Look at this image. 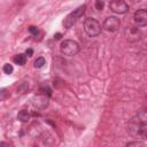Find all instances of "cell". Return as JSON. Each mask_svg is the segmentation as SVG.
<instances>
[{
  "label": "cell",
  "mask_w": 147,
  "mask_h": 147,
  "mask_svg": "<svg viewBox=\"0 0 147 147\" xmlns=\"http://www.w3.org/2000/svg\"><path fill=\"white\" fill-rule=\"evenodd\" d=\"M127 133L137 139L145 140L147 137V113L141 110L127 123Z\"/></svg>",
  "instance_id": "1"
},
{
  "label": "cell",
  "mask_w": 147,
  "mask_h": 147,
  "mask_svg": "<svg viewBox=\"0 0 147 147\" xmlns=\"http://www.w3.org/2000/svg\"><path fill=\"white\" fill-rule=\"evenodd\" d=\"M85 10H86V5H82V6L77 7L76 9H74L70 14H68V15L65 16V18H64V21H63V26H64L65 29L72 28V26L77 23V21L84 15Z\"/></svg>",
  "instance_id": "2"
},
{
  "label": "cell",
  "mask_w": 147,
  "mask_h": 147,
  "mask_svg": "<svg viewBox=\"0 0 147 147\" xmlns=\"http://www.w3.org/2000/svg\"><path fill=\"white\" fill-rule=\"evenodd\" d=\"M60 51L65 56H74L79 52V45L77 41L71 39H65L60 45Z\"/></svg>",
  "instance_id": "3"
},
{
  "label": "cell",
  "mask_w": 147,
  "mask_h": 147,
  "mask_svg": "<svg viewBox=\"0 0 147 147\" xmlns=\"http://www.w3.org/2000/svg\"><path fill=\"white\" fill-rule=\"evenodd\" d=\"M84 30L90 37H95L101 32V24L92 17H87L84 22Z\"/></svg>",
  "instance_id": "4"
},
{
  "label": "cell",
  "mask_w": 147,
  "mask_h": 147,
  "mask_svg": "<svg viewBox=\"0 0 147 147\" xmlns=\"http://www.w3.org/2000/svg\"><path fill=\"white\" fill-rule=\"evenodd\" d=\"M124 34L126 40L130 42H138L142 37L141 30L137 26H126L124 30Z\"/></svg>",
  "instance_id": "5"
},
{
  "label": "cell",
  "mask_w": 147,
  "mask_h": 147,
  "mask_svg": "<svg viewBox=\"0 0 147 147\" xmlns=\"http://www.w3.org/2000/svg\"><path fill=\"white\" fill-rule=\"evenodd\" d=\"M102 28L108 32H116L121 28V21L116 16H109L105 20Z\"/></svg>",
  "instance_id": "6"
},
{
  "label": "cell",
  "mask_w": 147,
  "mask_h": 147,
  "mask_svg": "<svg viewBox=\"0 0 147 147\" xmlns=\"http://www.w3.org/2000/svg\"><path fill=\"white\" fill-rule=\"evenodd\" d=\"M109 8L114 13L124 14V13H126L129 10V5L125 1H123V0H114V1H110Z\"/></svg>",
  "instance_id": "7"
},
{
  "label": "cell",
  "mask_w": 147,
  "mask_h": 147,
  "mask_svg": "<svg viewBox=\"0 0 147 147\" xmlns=\"http://www.w3.org/2000/svg\"><path fill=\"white\" fill-rule=\"evenodd\" d=\"M133 20L137 26H145L147 24V10L138 9L133 15Z\"/></svg>",
  "instance_id": "8"
},
{
  "label": "cell",
  "mask_w": 147,
  "mask_h": 147,
  "mask_svg": "<svg viewBox=\"0 0 147 147\" xmlns=\"http://www.w3.org/2000/svg\"><path fill=\"white\" fill-rule=\"evenodd\" d=\"M33 106L37 109H45L48 106V100L46 96H36L33 101Z\"/></svg>",
  "instance_id": "9"
},
{
  "label": "cell",
  "mask_w": 147,
  "mask_h": 147,
  "mask_svg": "<svg viewBox=\"0 0 147 147\" xmlns=\"http://www.w3.org/2000/svg\"><path fill=\"white\" fill-rule=\"evenodd\" d=\"M30 117H31V115H30V113H29L28 110H21V111L17 114V119L21 121L22 123L29 122V121H30Z\"/></svg>",
  "instance_id": "10"
},
{
  "label": "cell",
  "mask_w": 147,
  "mask_h": 147,
  "mask_svg": "<svg viewBox=\"0 0 147 147\" xmlns=\"http://www.w3.org/2000/svg\"><path fill=\"white\" fill-rule=\"evenodd\" d=\"M13 62L18 65H24L26 62V55L25 54H17L13 57Z\"/></svg>",
  "instance_id": "11"
},
{
  "label": "cell",
  "mask_w": 147,
  "mask_h": 147,
  "mask_svg": "<svg viewBox=\"0 0 147 147\" xmlns=\"http://www.w3.org/2000/svg\"><path fill=\"white\" fill-rule=\"evenodd\" d=\"M125 147H146L145 142L144 141H131V142H127Z\"/></svg>",
  "instance_id": "12"
},
{
  "label": "cell",
  "mask_w": 147,
  "mask_h": 147,
  "mask_svg": "<svg viewBox=\"0 0 147 147\" xmlns=\"http://www.w3.org/2000/svg\"><path fill=\"white\" fill-rule=\"evenodd\" d=\"M29 90V84L26 82L21 83V85L17 87V93H25Z\"/></svg>",
  "instance_id": "13"
},
{
  "label": "cell",
  "mask_w": 147,
  "mask_h": 147,
  "mask_svg": "<svg viewBox=\"0 0 147 147\" xmlns=\"http://www.w3.org/2000/svg\"><path fill=\"white\" fill-rule=\"evenodd\" d=\"M45 63H46L45 59L40 56V57H37V60L34 61V67H36V68H41V67H44Z\"/></svg>",
  "instance_id": "14"
},
{
  "label": "cell",
  "mask_w": 147,
  "mask_h": 147,
  "mask_svg": "<svg viewBox=\"0 0 147 147\" xmlns=\"http://www.w3.org/2000/svg\"><path fill=\"white\" fill-rule=\"evenodd\" d=\"M2 70H3V72H5V74L10 75V74L13 72V65H11V64H9V63H6V64L3 65V68H2Z\"/></svg>",
  "instance_id": "15"
},
{
  "label": "cell",
  "mask_w": 147,
  "mask_h": 147,
  "mask_svg": "<svg viewBox=\"0 0 147 147\" xmlns=\"http://www.w3.org/2000/svg\"><path fill=\"white\" fill-rule=\"evenodd\" d=\"M8 96H9L8 91H7L6 88H0V101H2V100H5V99H7Z\"/></svg>",
  "instance_id": "16"
},
{
  "label": "cell",
  "mask_w": 147,
  "mask_h": 147,
  "mask_svg": "<svg viewBox=\"0 0 147 147\" xmlns=\"http://www.w3.org/2000/svg\"><path fill=\"white\" fill-rule=\"evenodd\" d=\"M40 91H41V92H44L45 94H47L48 96H51V95H52V90H51L48 86H42V87H40Z\"/></svg>",
  "instance_id": "17"
},
{
  "label": "cell",
  "mask_w": 147,
  "mask_h": 147,
  "mask_svg": "<svg viewBox=\"0 0 147 147\" xmlns=\"http://www.w3.org/2000/svg\"><path fill=\"white\" fill-rule=\"evenodd\" d=\"M103 6H105V2L103 1H101V0H96L95 1V8L98 10H102L103 9Z\"/></svg>",
  "instance_id": "18"
},
{
  "label": "cell",
  "mask_w": 147,
  "mask_h": 147,
  "mask_svg": "<svg viewBox=\"0 0 147 147\" xmlns=\"http://www.w3.org/2000/svg\"><path fill=\"white\" fill-rule=\"evenodd\" d=\"M29 32L32 33L33 36H37V34H38V28L34 26V25H31V26L29 28Z\"/></svg>",
  "instance_id": "19"
},
{
  "label": "cell",
  "mask_w": 147,
  "mask_h": 147,
  "mask_svg": "<svg viewBox=\"0 0 147 147\" xmlns=\"http://www.w3.org/2000/svg\"><path fill=\"white\" fill-rule=\"evenodd\" d=\"M25 55H28V56H32V55H33V49H32V48H28L26 52H25Z\"/></svg>",
  "instance_id": "20"
},
{
  "label": "cell",
  "mask_w": 147,
  "mask_h": 147,
  "mask_svg": "<svg viewBox=\"0 0 147 147\" xmlns=\"http://www.w3.org/2000/svg\"><path fill=\"white\" fill-rule=\"evenodd\" d=\"M61 37H62V34H61V33H56V34L54 36V39H60Z\"/></svg>",
  "instance_id": "21"
},
{
  "label": "cell",
  "mask_w": 147,
  "mask_h": 147,
  "mask_svg": "<svg viewBox=\"0 0 147 147\" xmlns=\"http://www.w3.org/2000/svg\"><path fill=\"white\" fill-rule=\"evenodd\" d=\"M0 146H1V147H6L7 144H6V142H0Z\"/></svg>",
  "instance_id": "22"
}]
</instances>
